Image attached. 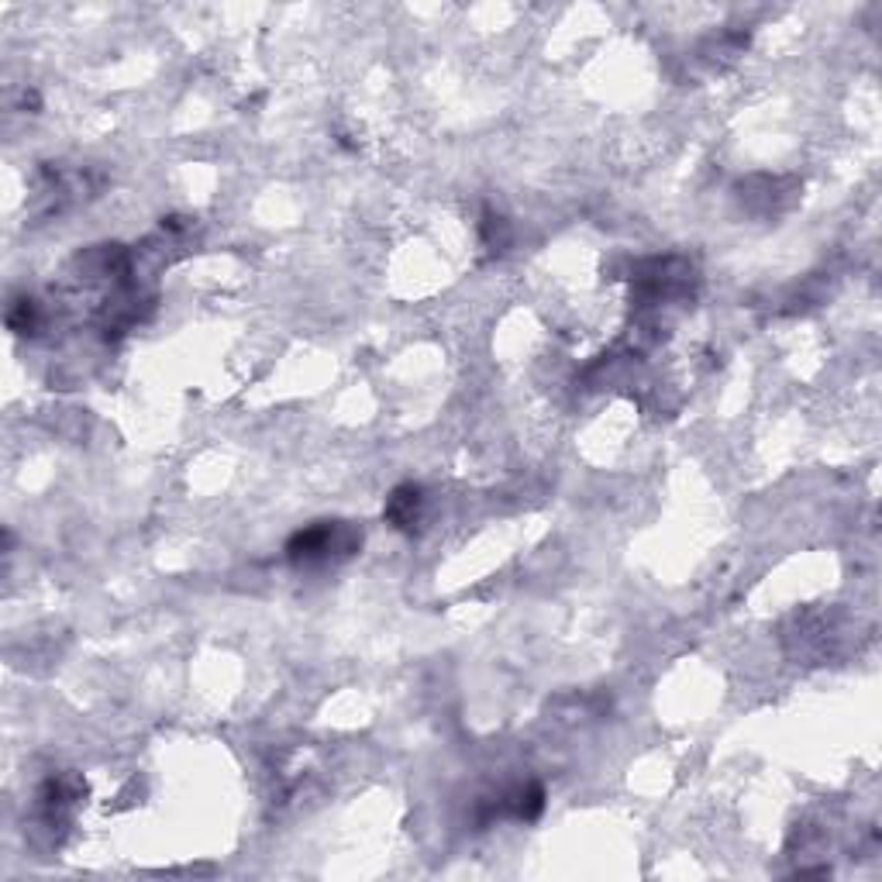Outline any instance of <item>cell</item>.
Here are the masks:
<instances>
[{"label": "cell", "instance_id": "3", "mask_svg": "<svg viewBox=\"0 0 882 882\" xmlns=\"http://www.w3.org/2000/svg\"><path fill=\"white\" fill-rule=\"evenodd\" d=\"M504 810L517 820H534L541 810H545V793H541V786H517L514 793H507L504 799Z\"/></svg>", "mask_w": 882, "mask_h": 882}, {"label": "cell", "instance_id": "1", "mask_svg": "<svg viewBox=\"0 0 882 882\" xmlns=\"http://www.w3.org/2000/svg\"><path fill=\"white\" fill-rule=\"evenodd\" d=\"M363 549V531L349 520H314L287 541V558L297 569L335 566Z\"/></svg>", "mask_w": 882, "mask_h": 882}, {"label": "cell", "instance_id": "2", "mask_svg": "<svg viewBox=\"0 0 882 882\" xmlns=\"http://www.w3.org/2000/svg\"><path fill=\"white\" fill-rule=\"evenodd\" d=\"M420 511H425V490L417 483H400L390 496H387V507H383V517L390 520L393 528L400 531H411L417 520H420Z\"/></svg>", "mask_w": 882, "mask_h": 882}]
</instances>
